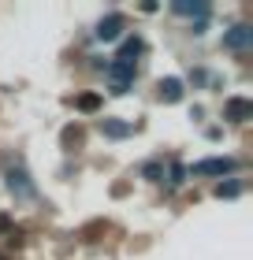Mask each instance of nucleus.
Wrapping results in <instances>:
<instances>
[{
    "mask_svg": "<svg viewBox=\"0 0 253 260\" xmlns=\"http://www.w3.org/2000/svg\"><path fill=\"white\" fill-rule=\"evenodd\" d=\"M130 82H134V63L116 56V60L108 63V89H112V93H127Z\"/></svg>",
    "mask_w": 253,
    "mask_h": 260,
    "instance_id": "1",
    "label": "nucleus"
},
{
    "mask_svg": "<svg viewBox=\"0 0 253 260\" xmlns=\"http://www.w3.org/2000/svg\"><path fill=\"white\" fill-rule=\"evenodd\" d=\"M231 171H235V160L231 156H216V160L194 164V175H231Z\"/></svg>",
    "mask_w": 253,
    "mask_h": 260,
    "instance_id": "2",
    "label": "nucleus"
},
{
    "mask_svg": "<svg viewBox=\"0 0 253 260\" xmlns=\"http://www.w3.org/2000/svg\"><path fill=\"white\" fill-rule=\"evenodd\" d=\"M223 115H227V119H235V123H246V119H253V104L246 97H231L223 104Z\"/></svg>",
    "mask_w": 253,
    "mask_h": 260,
    "instance_id": "3",
    "label": "nucleus"
},
{
    "mask_svg": "<svg viewBox=\"0 0 253 260\" xmlns=\"http://www.w3.org/2000/svg\"><path fill=\"white\" fill-rule=\"evenodd\" d=\"M223 45H227V49H238V52H242V49H249V45H253V30H249V26L227 30V34H223Z\"/></svg>",
    "mask_w": 253,
    "mask_h": 260,
    "instance_id": "4",
    "label": "nucleus"
},
{
    "mask_svg": "<svg viewBox=\"0 0 253 260\" xmlns=\"http://www.w3.org/2000/svg\"><path fill=\"white\" fill-rule=\"evenodd\" d=\"M123 34V15H108L97 22V41H116Z\"/></svg>",
    "mask_w": 253,
    "mask_h": 260,
    "instance_id": "5",
    "label": "nucleus"
},
{
    "mask_svg": "<svg viewBox=\"0 0 253 260\" xmlns=\"http://www.w3.org/2000/svg\"><path fill=\"white\" fill-rule=\"evenodd\" d=\"M160 101H167V104H175V101H183V82L179 78H160Z\"/></svg>",
    "mask_w": 253,
    "mask_h": 260,
    "instance_id": "6",
    "label": "nucleus"
},
{
    "mask_svg": "<svg viewBox=\"0 0 253 260\" xmlns=\"http://www.w3.org/2000/svg\"><path fill=\"white\" fill-rule=\"evenodd\" d=\"M101 134H108V138H127L130 134V123H123V119H101Z\"/></svg>",
    "mask_w": 253,
    "mask_h": 260,
    "instance_id": "7",
    "label": "nucleus"
},
{
    "mask_svg": "<svg viewBox=\"0 0 253 260\" xmlns=\"http://www.w3.org/2000/svg\"><path fill=\"white\" fill-rule=\"evenodd\" d=\"M175 11H179V15H198V19L209 15V8L198 4V0H194V4H190V0H175Z\"/></svg>",
    "mask_w": 253,
    "mask_h": 260,
    "instance_id": "8",
    "label": "nucleus"
},
{
    "mask_svg": "<svg viewBox=\"0 0 253 260\" xmlns=\"http://www.w3.org/2000/svg\"><path fill=\"white\" fill-rule=\"evenodd\" d=\"M8 186H11V190H19V193H26V197L34 193V190H30V182H26V175H22V171H11V175H8Z\"/></svg>",
    "mask_w": 253,
    "mask_h": 260,
    "instance_id": "9",
    "label": "nucleus"
},
{
    "mask_svg": "<svg viewBox=\"0 0 253 260\" xmlns=\"http://www.w3.org/2000/svg\"><path fill=\"white\" fill-rule=\"evenodd\" d=\"M142 52V41L138 38H127L123 41V49H119V60H130V63H134V56Z\"/></svg>",
    "mask_w": 253,
    "mask_h": 260,
    "instance_id": "10",
    "label": "nucleus"
},
{
    "mask_svg": "<svg viewBox=\"0 0 253 260\" xmlns=\"http://www.w3.org/2000/svg\"><path fill=\"white\" fill-rule=\"evenodd\" d=\"M75 104H78V112H97L101 108V97H97V93H82Z\"/></svg>",
    "mask_w": 253,
    "mask_h": 260,
    "instance_id": "11",
    "label": "nucleus"
},
{
    "mask_svg": "<svg viewBox=\"0 0 253 260\" xmlns=\"http://www.w3.org/2000/svg\"><path fill=\"white\" fill-rule=\"evenodd\" d=\"M238 190H242L238 182H220L216 186V197H238Z\"/></svg>",
    "mask_w": 253,
    "mask_h": 260,
    "instance_id": "12",
    "label": "nucleus"
},
{
    "mask_svg": "<svg viewBox=\"0 0 253 260\" xmlns=\"http://www.w3.org/2000/svg\"><path fill=\"white\" fill-rule=\"evenodd\" d=\"M142 175H146V179H160V175H164V168H160V164H146V168H142Z\"/></svg>",
    "mask_w": 253,
    "mask_h": 260,
    "instance_id": "13",
    "label": "nucleus"
},
{
    "mask_svg": "<svg viewBox=\"0 0 253 260\" xmlns=\"http://www.w3.org/2000/svg\"><path fill=\"white\" fill-rule=\"evenodd\" d=\"M183 179H186V168L183 164H172V186H183Z\"/></svg>",
    "mask_w": 253,
    "mask_h": 260,
    "instance_id": "14",
    "label": "nucleus"
}]
</instances>
